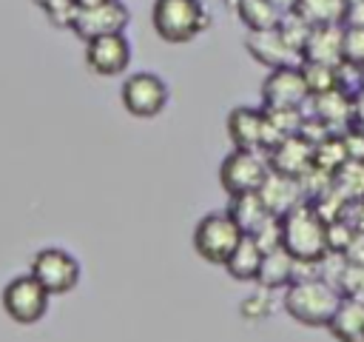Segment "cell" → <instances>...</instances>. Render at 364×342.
Returning a JSON list of instances; mask_svg holds the SVG:
<instances>
[{
    "instance_id": "1",
    "label": "cell",
    "mask_w": 364,
    "mask_h": 342,
    "mask_svg": "<svg viewBox=\"0 0 364 342\" xmlns=\"http://www.w3.org/2000/svg\"><path fill=\"white\" fill-rule=\"evenodd\" d=\"M284 311L290 319H296L299 325L307 328H327L338 302H341V291L336 288V282L324 279L321 274L313 276H296L287 288H284Z\"/></svg>"
},
{
    "instance_id": "2",
    "label": "cell",
    "mask_w": 364,
    "mask_h": 342,
    "mask_svg": "<svg viewBox=\"0 0 364 342\" xmlns=\"http://www.w3.org/2000/svg\"><path fill=\"white\" fill-rule=\"evenodd\" d=\"M282 245L301 265H318L330 254L327 219L310 200H301L287 214H282Z\"/></svg>"
},
{
    "instance_id": "3",
    "label": "cell",
    "mask_w": 364,
    "mask_h": 342,
    "mask_svg": "<svg viewBox=\"0 0 364 342\" xmlns=\"http://www.w3.org/2000/svg\"><path fill=\"white\" fill-rule=\"evenodd\" d=\"M151 23L159 40L182 46L196 40L210 26V11L202 0H154Z\"/></svg>"
},
{
    "instance_id": "4",
    "label": "cell",
    "mask_w": 364,
    "mask_h": 342,
    "mask_svg": "<svg viewBox=\"0 0 364 342\" xmlns=\"http://www.w3.org/2000/svg\"><path fill=\"white\" fill-rule=\"evenodd\" d=\"M242 237H245V231L230 217V211H213V214H205L196 222V228H193V251L210 265H225Z\"/></svg>"
},
{
    "instance_id": "5",
    "label": "cell",
    "mask_w": 364,
    "mask_h": 342,
    "mask_svg": "<svg viewBox=\"0 0 364 342\" xmlns=\"http://www.w3.org/2000/svg\"><path fill=\"white\" fill-rule=\"evenodd\" d=\"M267 174H270L267 151H256V148H233L219 165V182L230 197L259 191Z\"/></svg>"
},
{
    "instance_id": "6",
    "label": "cell",
    "mask_w": 364,
    "mask_h": 342,
    "mask_svg": "<svg viewBox=\"0 0 364 342\" xmlns=\"http://www.w3.org/2000/svg\"><path fill=\"white\" fill-rule=\"evenodd\" d=\"M0 299H3V311L9 314L11 322H17V325H34V322H40L46 316L51 294L28 271V274H20V276L9 279Z\"/></svg>"
},
{
    "instance_id": "7",
    "label": "cell",
    "mask_w": 364,
    "mask_h": 342,
    "mask_svg": "<svg viewBox=\"0 0 364 342\" xmlns=\"http://www.w3.org/2000/svg\"><path fill=\"white\" fill-rule=\"evenodd\" d=\"M119 100L122 108L136 120L159 117L168 105V83L154 71H134L122 80Z\"/></svg>"
},
{
    "instance_id": "8",
    "label": "cell",
    "mask_w": 364,
    "mask_h": 342,
    "mask_svg": "<svg viewBox=\"0 0 364 342\" xmlns=\"http://www.w3.org/2000/svg\"><path fill=\"white\" fill-rule=\"evenodd\" d=\"M31 274L40 279V285L51 296H60L77 288L82 271H80L77 256L68 254L65 248H43L31 259Z\"/></svg>"
},
{
    "instance_id": "9",
    "label": "cell",
    "mask_w": 364,
    "mask_h": 342,
    "mask_svg": "<svg viewBox=\"0 0 364 342\" xmlns=\"http://www.w3.org/2000/svg\"><path fill=\"white\" fill-rule=\"evenodd\" d=\"M307 100H310V88L304 83V74H301L299 63L270 68V74L262 83L264 108H304Z\"/></svg>"
},
{
    "instance_id": "10",
    "label": "cell",
    "mask_w": 364,
    "mask_h": 342,
    "mask_svg": "<svg viewBox=\"0 0 364 342\" xmlns=\"http://www.w3.org/2000/svg\"><path fill=\"white\" fill-rule=\"evenodd\" d=\"M128 20H131V11H128V6L122 0H105L100 6L77 9L71 31L80 40H94V37H102V34L125 31Z\"/></svg>"
},
{
    "instance_id": "11",
    "label": "cell",
    "mask_w": 364,
    "mask_h": 342,
    "mask_svg": "<svg viewBox=\"0 0 364 342\" xmlns=\"http://www.w3.org/2000/svg\"><path fill=\"white\" fill-rule=\"evenodd\" d=\"M85 66L100 77H117L131 66V43L125 31L85 40Z\"/></svg>"
},
{
    "instance_id": "12",
    "label": "cell",
    "mask_w": 364,
    "mask_h": 342,
    "mask_svg": "<svg viewBox=\"0 0 364 342\" xmlns=\"http://www.w3.org/2000/svg\"><path fill=\"white\" fill-rule=\"evenodd\" d=\"M228 137L233 148H256L267 151L270 134H267V117L264 108H250V105H236L228 111Z\"/></svg>"
},
{
    "instance_id": "13",
    "label": "cell",
    "mask_w": 364,
    "mask_h": 342,
    "mask_svg": "<svg viewBox=\"0 0 364 342\" xmlns=\"http://www.w3.org/2000/svg\"><path fill=\"white\" fill-rule=\"evenodd\" d=\"M307 105H310V114L307 117L318 120L333 134L344 131L353 123V91L344 88V86L330 88V91H321V94H310Z\"/></svg>"
},
{
    "instance_id": "14",
    "label": "cell",
    "mask_w": 364,
    "mask_h": 342,
    "mask_svg": "<svg viewBox=\"0 0 364 342\" xmlns=\"http://www.w3.org/2000/svg\"><path fill=\"white\" fill-rule=\"evenodd\" d=\"M313 151H316V142H310L304 134H290L267 151V162L273 171L301 180L307 171H313Z\"/></svg>"
},
{
    "instance_id": "15",
    "label": "cell",
    "mask_w": 364,
    "mask_h": 342,
    "mask_svg": "<svg viewBox=\"0 0 364 342\" xmlns=\"http://www.w3.org/2000/svg\"><path fill=\"white\" fill-rule=\"evenodd\" d=\"M245 48L247 54L262 63L264 68H282L290 63H299V54L282 40L279 28H259V31H247L245 37Z\"/></svg>"
},
{
    "instance_id": "16",
    "label": "cell",
    "mask_w": 364,
    "mask_h": 342,
    "mask_svg": "<svg viewBox=\"0 0 364 342\" xmlns=\"http://www.w3.org/2000/svg\"><path fill=\"white\" fill-rule=\"evenodd\" d=\"M259 194H262L267 211L276 214V217L287 214L293 205H299L301 200H307L304 197V185H301L299 177H290V174H282V171H273V168H270L267 180L262 182Z\"/></svg>"
},
{
    "instance_id": "17",
    "label": "cell",
    "mask_w": 364,
    "mask_h": 342,
    "mask_svg": "<svg viewBox=\"0 0 364 342\" xmlns=\"http://www.w3.org/2000/svg\"><path fill=\"white\" fill-rule=\"evenodd\" d=\"M299 268H301V265H299V259H296L284 245H279V248L264 251L256 282H259L262 288H267V291L287 288V285L299 276Z\"/></svg>"
},
{
    "instance_id": "18",
    "label": "cell",
    "mask_w": 364,
    "mask_h": 342,
    "mask_svg": "<svg viewBox=\"0 0 364 342\" xmlns=\"http://www.w3.org/2000/svg\"><path fill=\"white\" fill-rule=\"evenodd\" d=\"M341 40H344V26H313L301 60L310 63H327V66H341Z\"/></svg>"
},
{
    "instance_id": "19",
    "label": "cell",
    "mask_w": 364,
    "mask_h": 342,
    "mask_svg": "<svg viewBox=\"0 0 364 342\" xmlns=\"http://www.w3.org/2000/svg\"><path fill=\"white\" fill-rule=\"evenodd\" d=\"M262 256H264V248L256 242L253 234H245L222 268H225L228 276H233L236 282H256L259 268H262Z\"/></svg>"
},
{
    "instance_id": "20",
    "label": "cell",
    "mask_w": 364,
    "mask_h": 342,
    "mask_svg": "<svg viewBox=\"0 0 364 342\" xmlns=\"http://www.w3.org/2000/svg\"><path fill=\"white\" fill-rule=\"evenodd\" d=\"M327 331L338 342H364V302L341 296Z\"/></svg>"
},
{
    "instance_id": "21",
    "label": "cell",
    "mask_w": 364,
    "mask_h": 342,
    "mask_svg": "<svg viewBox=\"0 0 364 342\" xmlns=\"http://www.w3.org/2000/svg\"><path fill=\"white\" fill-rule=\"evenodd\" d=\"M228 211H230V217L239 222V228H242L245 234H253V231L270 217V211H267V205H264V200H262L259 191L230 197V208H228Z\"/></svg>"
},
{
    "instance_id": "22",
    "label": "cell",
    "mask_w": 364,
    "mask_h": 342,
    "mask_svg": "<svg viewBox=\"0 0 364 342\" xmlns=\"http://www.w3.org/2000/svg\"><path fill=\"white\" fill-rule=\"evenodd\" d=\"M233 9H236V17L242 20V26L247 31L276 28L282 20V11L270 0H233Z\"/></svg>"
},
{
    "instance_id": "23",
    "label": "cell",
    "mask_w": 364,
    "mask_h": 342,
    "mask_svg": "<svg viewBox=\"0 0 364 342\" xmlns=\"http://www.w3.org/2000/svg\"><path fill=\"white\" fill-rule=\"evenodd\" d=\"M310 26H344L347 0H299L296 9Z\"/></svg>"
},
{
    "instance_id": "24",
    "label": "cell",
    "mask_w": 364,
    "mask_h": 342,
    "mask_svg": "<svg viewBox=\"0 0 364 342\" xmlns=\"http://www.w3.org/2000/svg\"><path fill=\"white\" fill-rule=\"evenodd\" d=\"M304 83L310 88V94H321L330 88L344 86L341 83V66H327V63H310V60H299Z\"/></svg>"
},
{
    "instance_id": "25",
    "label": "cell",
    "mask_w": 364,
    "mask_h": 342,
    "mask_svg": "<svg viewBox=\"0 0 364 342\" xmlns=\"http://www.w3.org/2000/svg\"><path fill=\"white\" fill-rule=\"evenodd\" d=\"M276 28H279L282 40H284V43L299 54V60H301V51H304V43H307L313 26H310L299 11H287V14H282V20H279Z\"/></svg>"
},
{
    "instance_id": "26",
    "label": "cell",
    "mask_w": 364,
    "mask_h": 342,
    "mask_svg": "<svg viewBox=\"0 0 364 342\" xmlns=\"http://www.w3.org/2000/svg\"><path fill=\"white\" fill-rule=\"evenodd\" d=\"M336 288L341 291V296L347 299H361L364 302V265L347 259L344 268L336 276Z\"/></svg>"
},
{
    "instance_id": "27",
    "label": "cell",
    "mask_w": 364,
    "mask_h": 342,
    "mask_svg": "<svg viewBox=\"0 0 364 342\" xmlns=\"http://www.w3.org/2000/svg\"><path fill=\"white\" fill-rule=\"evenodd\" d=\"M34 6L46 14V20L57 28H71L74 23V14H77V6L74 0H34Z\"/></svg>"
},
{
    "instance_id": "28",
    "label": "cell",
    "mask_w": 364,
    "mask_h": 342,
    "mask_svg": "<svg viewBox=\"0 0 364 342\" xmlns=\"http://www.w3.org/2000/svg\"><path fill=\"white\" fill-rule=\"evenodd\" d=\"M270 311H273L270 291H267V288H262V285H259V291L247 294V296L242 299V305H239V314H242L247 322H262V319H267V316H270Z\"/></svg>"
},
{
    "instance_id": "29",
    "label": "cell",
    "mask_w": 364,
    "mask_h": 342,
    "mask_svg": "<svg viewBox=\"0 0 364 342\" xmlns=\"http://www.w3.org/2000/svg\"><path fill=\"white\" fill-rule=\"evenodd\" d=\"M341 57L353 68H364V28L358 26H344V40H341Z\"/></svg>"
},
{
    "instance_id": "30",
    "label": "cell",
    "mask_w": 364,
    "mask_h": 342,
    "mask_svg": "<svg viewBox=\"0 0 364 342\" xmlns=\"http://www.w3.org/2000/svg\"><path fill=\"white\" fill-rule=\"evenodd\" d=\"M341 134V142H344V151H347V160H355V162H364V125L358 123H350Z\"/></svg>"
},
{
    "instance_id": "31",
    "label": "cell",
    "mask_w": 364,
    "mask_h": 342,
    "mask_svg": "<svg viewBox=\"0 0 364 342\" xmlns=\"http://www.w3.org/2000/svg\"><path fill=\"white\" fill-rule=\"evenodd\" d=\"M344 26H358V28H364V0H358V3H350V6H347V14H344Z\"/></svg>"
},
{
    "instance_id": "32",
    "label": "cell",
    "mask_w": 364,
    "mask_h": 342,
    "mask_svg": "<svg viewBox=\"0 0 364 342\" xmlns=\"http://www.w3.org/2000/svg\"><path fill=\"white\" fill-rule=\"evenodd\" d=\"M353 123L364 125V83H358L353 91Z\"/></svg>"
},
{
    "instance_id": "33",
    "label": "cell",
    "mask_w": 364,
    "mask_h": 342,
    "mask_svg": "<svg viewBox=\"0 0 364 342\" xmlns=\"http://www.w3.org/2000/svg\"><path fill=\"white\" fill-rule=\"evenodd\" d=\"M270 3H273L282 14H287V11H293V9H296V3H299V0H270Z\"/></svg>"
},
{
    "instance_id": "34",
    "label": "cell",
    "mask_w": 364,
    "mask_h": 342,
    "mask_svg": "<svg viewBox=\"0 0 364 342\" xmlns=\"http://www.w3.org/2000/svg\"><path fill=\"white\" fill-rule=\"evenodd\" d=\"M100 3H105V0H74L77 9H88V6H100Z\"/></svg>"
},
{
    "instance_id": "35",
    "label": "cell",
    "mask_w": 364,
    "mask_h": 342,
    "mask_svg": "<svg viewBox=\"0 0 364 342\" xmlns=\"http://www.w3.org/2000/svg\"><path fill=\"white\" fill-rule=\"evenodd\" d=\"M361 83H364V68H361Z\"/></svg>"
},
{
    "instance_id": "36",
    "label": "cell",
    "mask_w": 364,
    "mask_h": 342,
    "mask_svg": "<svg viewBox=\"0 0 364 342\" xmlns=\"http://www.w3.org/2000/svg\"><path fill=\"white\" fill-rule=\"evenodd\" d=\"M350 3H358V0H347V6H350Z\"/></svg>"
}]
</instances>
